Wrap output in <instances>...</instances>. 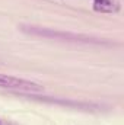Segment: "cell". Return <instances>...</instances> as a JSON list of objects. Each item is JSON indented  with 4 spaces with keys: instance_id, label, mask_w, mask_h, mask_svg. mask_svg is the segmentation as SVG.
Returning <instances> with one entry per match:
<instances>
[{
    "instance_id": "1",
    "label": "cell",
    "mask_w": 124,
    "mask_h": 125,
    "mask_svg": "<svg viewBox=\"0 0 124 125\" xmlns=\"http://www.w3.org/2000/svg\"><path fill=\"white\" fill-rule=\"evenodd\" d=\"M21 31L29 35L44 36V38H54V39H63V41H72V42H85V44H104V41H99L98 38H92L82 33H72V32L54 31L50 28H41V26H32V25H22Z\"/></svg>"
},
{
    "instance_id": "3",
    "label": "cell",
    "mask_w": 124,
    "mask_h": 125,
    "mask_svg": "<svg viewBox=\"0 0 124 125\" xmlns=\"http://www.w3.org/2000/svg\"><path fill=\"white\" fill-rule=\"evenodd\" d=\"M95 10L96 12H102V13H114V12H118L120 9V4L114 0H95V4H93Z\"/></svg>"
},
{
    "instance_id": "2",
    "label": "cell",
    "mask_w": 124,
    "mask_h": 125,
    "mask_svg": "<svg viewBox=\"0 0 124 125\" xmlns=\"http://www.w3.org/2000/svg\"><path fill=\"white\" fill-rule=\"evenodd\" d=\"M0 87L16 90V92H31V93L42 92V89H44L41 84H38L35 82L15 77V76H7V74H0Z\"/></svg>"
},
{
    "instance_id": "4",
    "label": "cell",
    "mask_w": 124,
    "mask_h": 125,
    "mask_svg": "<svg viewBox=\"0 0 124 125\" xmlns=\"http://www.w3.org/2000/svg\"><path fill=\"white\" fill-rule=\"evenodd\" d=\"M0 125H1V121H0Z\"/></svg>"
}]
</instances>
